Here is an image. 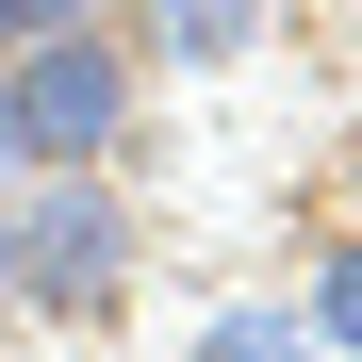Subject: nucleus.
<instances>
[{
  "label": "nucleus",
  "mask_w": 362,
  "mask_h": 362,
  "mask_svg": "<svg viewBox=\"0 0 362 362\" xmlns=\"http://www.w3.org/2000/svg\"><path fill=\"white\" fill-rule=\"evenodd\" d=\"M247 33H264V0H165V49L181 66H230Z\"/></svg>",
  "instance_id": "20e7f679"
},
{
  "label": "nucleus",
  "mask_w": 362,
  "mask_h": 362,
  "mask_svg": "<svg viewBox=\"0 0 362 362\" xmlns=\"http://www.w3.org/2000/svg\"><path fill=\"white\" fill-rule=\"evenodd\" d=\"M132 264H148V230H132V198H115L99 165H66V181H33L17 198V296L33 313H115V296H132Z\"/></svg>",
  "instance_id": "f03ea898"
},
{
  "label": "nucleus",
  "mask_w": 362,
  "mask_h": 362,
  "mask_svg": "<svg viewBox=\"0 0 362 362\" xmlns=\"http://www.w3.org/2000/svg\"><path fill=\"white\" fill-rule=\"evenodd\" d=\"M0 280H17V198H0Z\"/></svg>",
  "instance_id": "0eeeda50"
},
{
  "label": "nucleus",
  "mask_w": 362,
  "mask_h": 362,
  "mask_svg": "<svg viewBox=\"0 0 362 362\" xmlns=\"http://www.w3.org/2000/svg\"><path fill=\"white\" fill-rule=\"evenodd\" d=\"M313 346H346V362H362V230H346L329 280H313Z\"/></svg>",
  "instance_id": "39448f33"
},
{
  "label": "nucleus",
  "mask_w": 362,
  "mask_h": 362,
  "mask_svg": "<svg viewBox=\"0 0 362 362\" xmlns=\"http://www.w3.org/2000/svg\"><path fill=\"white\" fill-rule=\"evenodd\" d=\"M115 132H132V49L115 33H33L0 49V181H66V165H115Z\"/></svg>",
  "instance_id": "f257e3e1"
},
{
  "label": "nucleus",
  "mask_w": 362,
  "mask_h": 362,
  "mask_svg": "<svg viewBox=\"0 0 362 362\" xmlns=\"http://www.w3.org/2000/svg\"><path fill=\"white\" fill-rule=\"evenodd\" d=\"M33 33H99V0H0V49H33Z\"/></svg>",
  "instance_id": "423d86ee"
},
{
  "label": "nucleus",
  "mask_w": 362,
  "mask_h": 362,
  "mask_svg": "<svg viewBox=\"0 0 362 362\" xmlns=\"http://www.w3.org/2000/svg\"><path fill=\"white\" fill-rule=\"evenodd\" d=\"M198 362H313V313H264V296H247V313L198 329Z\"/></svg>",
  "instance_id": "7ed1b4c3"
}]
</instances>
